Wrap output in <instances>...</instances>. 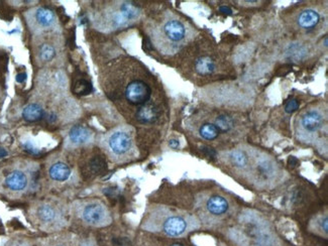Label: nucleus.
<instances>
[{
	"mask_svg": "<svg viewBox=\"0 0 328 246\" xmlns=\"http://www.w3.org/2000/svg\"><path fill=\"white\" fill-rule=\"evenodd\" d=\"M126 100L136 106H143L147 104L151 95V87L144 81L134 80L130 82L126 88Z\"/></svg>",
	"mask_w": 328,
	"mask_h": 246,
	"instance_id": "nucleus-1",
	"label": "nucleus"
},
{
	"mask_svg": "<svg viewBox=\"0 0 328 246\" xmlns=\"http://www.w3.org/2000/svg\"><path fill=\"white\" fill-rule=\"evenodd\" d=\"M109 148L117 155L126 153L131 148V138L128 133L124 131H117L109 138Z\"/></svg>",
	"mask_w": 328,
	"mask_h": 246,
	"instance_id": "nucleus-2",
	"label": "nucleus"
},
{
	"mask_svg": "<svg viewBox=\"0 0 328 246\" xmlns=\"http://www.w3.org/2000/svg\"><path fill=\"white\" fill-rule=\"evenodd\" d=\"M139 8L135 5H133L130 2H126L122 5L120 11L117 12L113 17V26L114 27H120L126 25L128 22L136 19V16L139 15Z\"/></svg>",
	"mask_w": 328,
	"mask_h": 246,
	"instance_id": "nucleus-3",
	"label": "nucleus"
},
{
	"mask_svg": "<svg viewBox=\"0 0 328 246\" xmlns=\"http://www.w3.org/2000/svg\"><path fill=\"white\" fill-rule=\"evenodd\" d=\"M105 217V210L100 204H89L83 210V219L87 223L97 224Z\"/></svg>",
	"mask_w": 328,
	"mask_h": 246,
	"instance_id": "nucleus-4",
	"label": "nucleus"
},
{
	"mask_svg": "<svg viewBox=\"0 0 328 246\" xmlns=\"http://www.w3.org/2000/svg\"><path fill=\"white\" fill-rule=\"evenodd\" d=\"M165 34L172 42H181L185 38V26L179 21H170L164 26Z\"/></svg>",
	"mask_w": 328,
	"mask_h": 246,
	"instance_id": "nucleus-5",
	"label": "nucleus"
},
{
	"mask_svg": "<svg viewBox=\"0 0 328 246\" xmlns=\"http://www.w3.org/2000/svg\"><path fill=\"white\" fill-rule=\"evenodd\" d=\"M136 120L143 124H151L156 122L159 117V110L152 104H145L137 110Z\"/></svg>",
	"mask_w": 328,
	"mask_h": 246,
	"instance_id": "nucleus-6",
	"label": "nucleus"
},
{
	"mask_svg": "<svg viewBox=\"0 0 328 246\" xmlns=\"http://www.w3.org/2000/svg\"><path fill=\"white\" fill-rule=\"evenodd\" d=\"M186 221L181 217H171L164 223V231L170 236H179L186 230Z\"/></svg>",
	"mask_w": 328,
	"mask_h": 246,
	"instance_id": "nucleus-7",
	"label": "nucleus"
},
{
	"mask_svg": "<svg viewBox=\"0 0 328 246\" xmlns=\"http://www.w3.org/2000/svg\"><path fill=\"white\" fill-rule=\"evenodd\" d=\"M27 185L26 175L19 171L10 172L5 179V186L12 191H23Z\"/></svg>",
	"mask_w": 328,
	"mask_h": 246,
	"instance_id": "nucleus-8",
	"label": "nucleus"
},
{
	"mask_svg": "<svg viewBox=\"0 0 328 246\" xmlns=\"http://www.w3.org/2000/svg\"><path fill=\"white\" fill-rule=\"evenodd\" d=\"M33 19L39 25L43 27H49L50 25H53L56 20L54 12L50 9L45 7H40L34 10Z\"/></svg>",
	"mask_w": 328,
	"mask_h": 246,
	"instance_id": "nucleus-9",
	"label": "nucleus"
},
{
	"mask_svg": "<svg viewBox=\"0 0 328 246\" xmlns=\"http://www.w3.org/2000/svg\"><path fill=\"white\" fill-rule=\"evenodd\" d=\"M302 125L308 131H317L322 126V117L316 111H309L302 118Z\"/></svg>",
	"mask_w": 328,
	"mask_h": 246,
	"instance_id": "nucleus-10",
	"label": "nucleus"
},
{
	"mask_svg": "<svg viewBox=\"0 0 328 246\" xmlns=\"http://www.w3.org/2000/svg\"><path fill=\"white\" fill-rule=\"evenodd\" d=\"M50 177L57 182H65L71 174V169L64 163H56L51 166L49 171Z\"/></svg>",
	"mask_w": 328,
	"mask_h": 246,
	"instance_id": "nucleus-11",
	"label": "nucleus"
},
{
	"mask_svg": "<svg viewBox=\"0 0 328 246\" xmlns=\"http://www.w3.org/2000/svg\"><path fill=\"white\" fill-rule=\"evenodd\" d=\"M320 21V16L319 14L312 9H308L303 11L298 19V24L302 28L305 29H310L318 25Z\"/></svg>",
	"mask_w": 328,
	"mask_h": 246,
	"instance_id": "nucleus-12",
	"label": "nucleus"
},
{
	"mask_svg": "<svg viewBox=\"0 0 328 246\" xmlns=\"http://www.w3.org/2000/svg\"><path fill=\"white\" fill-rule=\"evenodd\" d=\"M207 209L213 215H222L228 210V202L220 196L211 197L207 202Z\"/></svg>",
	"mask_w": 328,
	"mask_h": 246,
	"instance_id": "nucleus-13",
	"label": "nucleus"
},
{
	"mask_svg": "<svg viewBox=\"0 0 328 246\" xmlns=\"http://www.w3.org/2000/svg\"><path fill=\"white\" fill-rule=\"evenodd\" d=\"M45 116V111L39 104L31 103L25 107L23 111V117L28 122H34L43 119Z\"/></svg>",
	"mask_w": 328,
	"mask_h": 246,
	"instance_id": "nucleus-14",
	"label": "nucleus"
},
{
	"mask_svg": "<svg viewBox=\"0 0 328 246\" xmlns=\"http://www.w3.org/2000/svg\"><path fill=\"white\" fill-rule=\"evenodd\" d=\"M90 137L89 130L81 125L74 126L69 133V138L75 145H82L85 144Z\"/></svg>",
	"mask_w": 328,
	"mask_h": 246,
	"instance_id": "nucleus-15",
	"label": "nucleus"
},
{
	"mask_svg": "<svg viewBox=\"0 0 328 246\" xmlns=\"http://www.w3.org/2000/svg\"><path fill=\"white\" fill-rule=\"evenodd\" d=\"M195 68H196V71L200 75H204V76L205 75H210L214 72L215 64L210 58L203 57V58H200L196 61Z\"/></svg>",
	"mask_w": 328,
	"mask_h": 246,
	"instance_id": "nucleus-16",
	"label": "nucleus"
},
{
	"mask_svg": "<svg viewBox=\"0 0 328 246\" xmlns=\"http://www.w3.org/2000/svg\"><path fill=\"white\" fill-rule=\"evenodd\" d=\"M199 132L200 135L206 140H213L220 133L215 124H211V123H205L204 125L201 126Z\"/></svg>",
	"mask_w": 328,
	"mask_h": 246,
	"instance_id": "nucleus-17",
	"label": "nucleus"
},
{
	"mask_svg": "<svg viewBox=\"0 0 328 246\" xmlns=\"http://www.w3.org/2000/svg\"><path fill=\"white\" fill-rule=\"evenodd\" d=\"M73 90L78 95H87L92 92L91 84L85 79H79L73 86Z\"/></svg>",
	"mask_w": 328,
	"mask_h": 246,
	"instance_id": "nucleus-18",
	"label": "nucleus"
},
{
	"mask_svg": "<svg viewBox=\"0 0 328 246\" xmlns=\"http://www.w3.org/2000/svg\"><path fill=\"white\" fill-rule=\"evenodd\" d=\"M215 126L218 128L219 132H227L233 126V121L230 117L226 115H220L215 122Z\"/></svg>",
	"mask_w": 328,
	"mask_h": 246,
	"instance_id": "nucleus-19",
	"label": "nucleus"
},
{
	"mask_svg": "<svg viewBox=\"0 0 328 246\" xmlns=\"http://www.w3.org/2000/svg\"><path fill=\"white\" fill-rule=\"evenodd\" d=\"M56 56V50L50 45H43L39 51V57L43 62H50Z\"/></svg>",
	"mask_w": 328,
	"mask_h": 246,
	"instance_id": "nucleus-20",
	"label": "nucleus"
},
{
	"mask_svg": "<svg viewBox=\"0 0 328 246\" xmlns=\"http://www.w3.org/2000/svg\"><path fill=\"white\" fill-rule=\"evenodd\" d=\"M89 168L92 173L95 174H100L106 170V163L105 161L102 159L100 156H96L94 159L91 160L90 164H89Z\"/></svg>",
	"mask_w": 328,
	"mask_h": 246,
	"instance_id": "nucleus-21",
	"label": "nucleus"
},
{
	"mask_svg": "<svg viewBox=\"0 0 328 246\" xmlns=\"http://www.w3.org/2000/svg\"><path fill=\"white\" fill-rule=\"evenodd\" d=\"M38 214L41 220L45 222H50L55 219V211L50 206H42L38 210Z\"/></svg>",
	"mask_w": 328,
	"mask_h": 246,
	"instance_id": "nucleus-22",
	"label": "nucleus"
},
{
	"mask_svg": "<svg viewBox=\"0 0 328 246\" xmlns=\"http://www.w3.org/2000/svg\"><path fill=\"white\" fill-rule=\"evenodd\" d=\"M230 160L231 163L236 166V167H245L248 164V157L246 155L245 152L240 151V150H235L233 152H231L230 154Z\"/></svg>",
	"mask_w": 328,
	"mask_h": 246,
	"instance_id": "nucleus-23",
	"label": "nucleus"
},
{
	"mask_svg": "<svg viewBox=\"0 0 328 246\" xmlns=\"http://www.w3.org/2000/svg\"><path fill=\"white\" fill-rule=\"evenodd\" d=\"M299 105H300V103H299V101L297 99H291L286 104L285 110H286L287 113H293V112H295L299 108Z\"/></svg>",
	"mask_w": 328,
	"mask_h": 246,
	"instance_id": "nucleus-24",
	"label": "nucleus"
},
{
	"mask_svg": "<svg viewBox=\"0 0 328 246\" xmlns=\"http://www.w3.org/2000/svg\"><path fill=\"white\" fill-rule=\"evenodd\" d=\"M201 150H202L207 156H208V157H214V156L216 155L215 150H214L213 148H208V147H203V148H201Z\"/></svg>",
	"mask_w": 328,
	"mask_h": 246,
	"instance_id": "nucleus-25",
	"label": "nucleus"
},
{
	"mask_svg": "<svg viewBox=\"0 0 328 246\" xmlns=\"http://www.w3.org/2000/svg\"><path fill=\"white\" fill-rule=\"evenodd\" d=\"M169 146H170V148H172L173 149H177V148H179V147H180V143H179V140H178V139H171L170 142H169Z\"/></svg>",
	"mask_w": 328,
	"mask_h": 246,
	"instance_id": "nucleus-26",
	"label": "nucleus"
},
{
	"mask_svg": "<svg viewBox=\"0 0 328 246\" xmlns=\"http://www.w3.org/2000/svg\"><path fill=\"white\" fill-rule=\"evenodd\" d=\"M25 149H26L27 151H29V152H31V153H37V152H38V149H37L36 148H33L32 145L29 144V143L25 144Z\"/></svg>",
	"mask_w": 328,
	"mask_h": 246,
	"instance_id": "nucleus-27",
	"label": "nucleus"
},
{
	"mask_svg": "<svg viewBox=\"0 0 328 246\" xmlns=\"http://www.w3.org/2000/svg\"><path fill=\"white\" fill-rule=\"evenodd\" d=\"M25 80H26V74L25 73L19 74V75H17V77H16V81L19 82V83H24Z\"/></svg>",
	"mask_w": 328,
	"mask_h": 246,
	"instance_id": "nucleus-28",
	"label": "nucleus"
},
{
	"mask_svg": "<svg viewBox=\"0 0 328 246\" xmlns=\"http://www.w3.org/2000/svg\"><path fill=\"white\" fill-rule=\"evenodd\" d=\"M220 12L222 13H226V14H231V9L229 7H227V6H221L220 7Z\"/></svg>",
	"mask_w": 328,
	"mask_h": 246,
	"instance_id": "nucleus-29",
	"label": "nucleus"
},
{
	"mask_svg": "<svg viewBox=\"0 0 328 246\" xmlns=\"http://www.w3.org/2000/svg\"><path fill=\"white\" fill-rule=\"evenodd\" d=\"M322 228H323V230L327 233L328 231V222H327V217L324 218V221H322Z\"/></svg>",
	"mask_w": 328,
	"mask_h": 246,
	"instance_id": "nucleus-30",
	"label": "nucleus"
},
{
	"mask_svg": "<svg viewBox=\"0 0 328 246\" xmlns=\"http://www.w3.org/2000/svg\"><path fill=\"white\" fill-rule=\"evenodd\" d=\"M5 155H7L6 150L4 148H0V157H3Z\"/></svg>",
	"mask_w": 328,
	"mask_h": 246,
	"instance_id": "nucleus-31",
	"label": "nucleus"
},
{
	"mask_svg": "<svg viewBox=\"0 0 328 246\" xmlns=\"http://www.w3.org/2000/svg\"><path fill=\"white\" fill-rule=\"evenodd\" d=\"M171 246H183L182 244H179V243H175V244H173V245H171Z\"/></svg>",
	"mask_w": 328,
	"mask_h": 246,
	"instance_id": "nucleus-32",
	"label": "nucleus"
}]
</instances>
